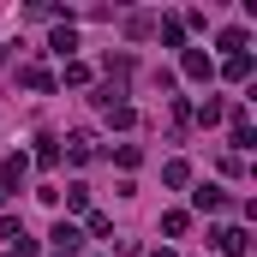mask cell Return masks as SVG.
<instances>
[{
  "mask_svg": "<svg viewBox=\"0 0 257 257\" xmlns=\"http://www.w3.org/2000/svg\"><path fill=\"white\" fill-rule=\"evenodd\" d=\"M54 245H60V251H72V245H84V233H78L72 221H54Z\"/></svg>",
  "mask_w": 257,
  "mask_h": 257,
  "instance_id": "4",
  "label": "cell"
},
{
  "mask_svg": "<svg viewBox=\"0 0 257 257\" xmlns=\"http://www.w3.org/2000/svg\"><path fill=\"white\" fill-rule=\"evenodd\" d=\"M0 197H6V192H0Z\"/></svg>",
  "mask_w": 257,
  "mask_h": 257,
  "instance_id": "10",
  "label": "cell"
},
{
  "mask_svg": "<svg viewBox=\"0 0 257 257\" xmlns=\"http://www.w3.org/2000/svg\"><path fill=\"white\" fill-rule=\"evenodd\" d=\"M60 257H66V251H60Z\"/></svg>",
  "mask_w": 257,
  "mask_h": 257,
  "instance_id": "11",
  "label": "cell"
},
{
  "mask_svg": "<svg viewBox=\"0 0 257 257\" xmlns=\"http://www.w3.org/2000/svg\"><path fill=\"white\" fill-rule=\"evenodd\" d=\"M186 78H209V54L203 48H186Z\"/></svg>",
  "mask_w": 257,
  "mask_h": 257,
  "instance_id": "6",
  "label": "cell"
},
{
  "mask_svg": "<svg viewBox=\"0 0 257 257\" xmlns=\"http://www.w3.org/2000/svg\"><path fill=\"white\" fill-rule=\"evenodd\" d=\"M162 227H168V233H186V227H192V215H186V209H168V215H162Z\"/></svg>",
  "mask_w": 257,
  "mask_h": 257,
  "instance_id": "9",
  "label": "cell"
},
{
  "mask_svg": "<svg viewBox=\"0 0 257 257\" xmlns=\"http://www.w3.org/2000/svg\"><path fill=\"white\" fill-rule=\"evenodd\" d=\"M24 174H30V162H24V156H6V168H0V192H6V186H24Z\"/></svg>",
  "mask_w": 257,
  "mask_h": 257,
  "instance_id": "3",
  "label": "cell"
},
{
  "mask_svg": "<svg viewBox=\"0 0 257 257\" xmlns=\"http://www.w3.org/2000/svg\"><path fill=\"white\" fill-rule=\"evenodd\" d=\"M18 84H24V90H54V72H48V66H24Z\"/></svg>",
  "mask_w": 257,
  "mask_h": 257,
  "instance_id": "2",
  "label": "cell"
},
{
  "mask_svg": "<svg viewBox=\"0 0 257 257\" xmlns=\"http://www.w3.org/2000/svg\"><path fill=\"white\" fill-rule=\"evenodd\" d=\"M215 245H221L227 257H239L245 245H251V233H245V227H221V233H215Z\"/></svg>",
  "mask_w": 257,
  "mask_h": 257,
  "instance_id": "1",
  "label": "cell"
},
{
  "mask_svg": "<svg viewBox=\"0 0 257 257\" xmlns=\"http://www.w3.org/2000/svg\"><path fill=\"white\" fill-rule=\"evenodd\" d=\"M192 203H197V209H221L227 197H221V186H197V192H192Z\"/></svg>",
  "mask_w": 257,
  "mask_h": 257,
  "instance_id": "5",
  "label": "cell"
},
{
  "mask_svg": "<svg viewBox=\"0 0 257 257\" xmlns=\"http://www.w3.org/2000/svg\"><path fill=\"white\" fill-rule=\"evenodd\" d=\"M48 48H54V54H72V48H78V36H72V24H66V30H54V36H48Z\"/></svg>",
  "mask_w": 257,
  "mask_h": 257,
  "instance_id": "7",
  "label": "cell"
},
{
  "mask_svg": "<svg viewBox=\"0 0 257 257\" xmlns=\"http://www.w3.org/2000/svg\"><path fill=\"white\" fill-rule=\"evenodd\" d=\"M36 162H42V168H54V162H60V150H54V138H36Z\"/></svg>",
  "mask_w": 257,
  "mask_h": 257,
  "instance_id": "8",
  "label": "cell"
}]
</instances>
